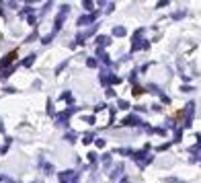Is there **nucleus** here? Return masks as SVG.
Instances as JSON below:
<instances>
[{
  "mask_svg": "<svg viewBox=\"0 0 201 183\" xmlns=\"http://www.w3.org/2000/svg\"><path fill=\"white\" fill-rule=\"evenodd\" d=\"M113 33H115V35H117V37H123V35H125V29H123V27H115V31H113Z\"/></svg>",
  "mask_w": 201,
  "mask_h": 183,
  "instance_id": "1",
  "label": "nucleus"
},
{
  "mask_svg": "<svg viewBox=\"0 0 201 183\" xmlns=\"http://www.w3.org/2000/svg\"><path fill=\"white\" fill-rule=\"evenodd\" d=\"M97 41H99V43H105V46H107V43H109V41H111V39H109V37H99V39H97Z\"/></svg>",
  "mask_w": 201,
  "mask_h": 183,
  "instance_id": "2",
  "label": "nucleus"
},
{
  "mask_svg": "<svg viewBox=\"0 0 201 183\" xmlns=\"http://www.w3.org/2000/svg\"><path fill=\"white\" fill-rule=\"evenodd\" d=\"M31 64H33V56H29V58L25 60V66H31Z\"/></svg>",
  "mask_w": 201,
  "mask_h": 183,
  "instance_id": "3",
  "label": "nucleus"
},
{
  "mask_svg": "<svg viewBox=\"0 0 201 183\" xmlns=\"http://www.w3.org/2000/svg\"><path fill=\"white\" fill-rule=\"evenodd\" d=\"M90 140H92V134H86V136H84V142H86V144H88Z\"/></svg>",
  "mask_w": 201,
  "mask_h": 183,
  "instance_id": "4",
  "label": "nucleus"
}]
</instances>
